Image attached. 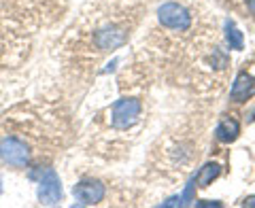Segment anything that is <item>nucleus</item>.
I'll return each mask as SVG.
<instances>
[{"mask_svg": "<svg viewBox=\"0 0 255 208\" xmlns=\"http://www.w3.org/2000/svg\"><path fill=\"white\" fill-rule=\"evenodd\" d=\"M140 102L134 98H122L113 104V113H111V121L117 130H128L138 121L140 115Z\"/></svg>", "mask_w": 255, "mask_h": 208, "instance_id": "nucleus-1", "label": "nucleus"}, {"mask_svg": "<svg viewBox=\"0 0 255 208\" xmlns=\"http://www.w3.org/2000/svg\"><path fill=\"white\" fill-rule=\"evenodd\" d=\"M157 19L162 26L170 28V30H187L191 26V15L185 6H181L177 2H164L157 9Z\"/></svg>", "mask_w": 255, "mask_h": 208, "instance_id": "nucleus-2", "label": "nucleus"}, {"mask_svg": "<svg viewBox=\"0 0 255 208\" xmlns=\"http://www.w3.org/2000/svg\"><path fill=\"white\" fill-rule=\"evenodd\" d=\"M0 157H2V162L15 168H23L30 162V149L26 142L15 138V136H4L0 140Z\"/></svg>", "mask_w": 255, "mask_h": 208, "instance_id": "nucleus-3", "label": "nucleus"}, {"mask_svg": "<svg viewBox=\"0 0 255 208\" xmlns=\"http://www.w3.org/2000/svg\"><path fill=\"white\" fill-rule=\"evenodd\" d=\"M38 200L45 206H53L62 200V183L58 179L53 168H47L41 172V181H38Z\"/></svg>", "mask_w": 255, "mask_h": 208, "instance_id": "nucleus-4", "label": "nucleus"}, {"mask_svg": "<svg viewBox=\"0 0 255 208\" xmlns=\"http://www.w3.org/2000/svg\"><path fill=\"white\" fill-rule=\"evenodd\" d=\"M73 194L77 198V202L79 204H83V206H94V204H98L105 200V194H107V189L105 185H102L100 181H81V183H77L75 189H73Z\"/></svg>", "mask_w": 255, "mask_h": 208, "instance_id": "nucleus-5", "label": "nucleus"}, {"mask_svg": "<svg viewBox=\"0 0 255 208\" xmlns=\"http://www.w3.org/2000/svg\"><path fill=\"white\" fill-rule=\"evenodd\" d=\"M96 47L102 51H111V49H117V47H122L126 45L128 41V36H126V32L122 30H117V28H102L96 32Z\"/></svg>", "mask_w": 255, "mask_h": 208, "instance_id": "nucleus-6", "label": "nucleus"}, {"mask_svg": "<svg viewBox=\"0 0 255 208\" xmlns=\"http://www.w3.org/2000/svg\"><path fill=\"white\" fill-rule=\"evenodd\" d=\"M232 100L236 102H245V100H249L251 96L255 94V79L249 75V73H241L236 77V81L232 85Z\"/></svg>", "mask_w": 255, "mask_h": 208, "instance_id": "nucleus-7", "label": "nucleus"}, {"mask_svg": "<svg viewBox=\"0 0 255 208\" xmlns=\"http://www.w3.org/2000/svg\"><path fill=\"white\" fill-rule=\"evenodd\" d=\"M238 134H241V125H238L236 119H221L219 125H217V138L221 142H232L238 138Z\"/></svg>", "mask_w": 255, "mask_h": 208, "instance_id": "nucleus-8", "label": "nucleus"}, {"mask_svg": "<svg viewBox=\"0 0 255 208\" xmlns=\"http://www.w3.org/2000/svg\"><path fill=\"white\" fill-rule=\"evenodd\" d=\"M219 172H221V166L215 164V162H209V164H204L200 170H198V174L194 177V181H196L198 187H209L211 183L219 177Z\"/></svg>", "mask_w": 255, "mask_h": 208, "instance_id": "nucleus-9", "label": "nucleus"}, {"mask_svg": "<svg viewBox=\"0 0 255 208\" xmlns=\"http://www.w3.org/2000/svg\"><path fill=\"white\" fill-rule=\"evenodd\" d=\"M226 41H228V45H230V49L241 51L243 47H245V36H243V32L236 28V23H234L232 19L226 21Z\"/></svg>", "mask_w": 255, "mask_h": 208, "instance_id": "nucleus-10", "label": "nucleus"}, {"mask_svg": "<svg viewBox=\"0 0 255 208\" xmlns=\"http://www.w3.org/2000/svg\"><path fill=\"white\" fill-rule=\"evenodd\" d=\"M194 187H196V181L191 179V181L187 183L185 191H183L181 196H177V198H170L168 202H164L162 206H185L187 202H194Z\"/></svg>", "mask_w": 255, "mask_h": 208, "instance_id": "nucleus-11", "label": "nucleus"}, {"mask_svg": "<svg viewBox=\"0 0 255 208\" xmlns=\"http://www.w3.org/2000/svg\"><path fill=\"white\" fill-rule=\"evenodd\" d=\"M245 206H255V196L247 198V200H245Z\"/></svg>", "mask_w": 255, "mask_h": 208, "instance_id": "nucleus-12", "label": "nucleus"}, {"mask_svg": "<svg viewBox=\"0 0 255 208\" xmlns=\"http://www.w3.org/2000/svg\"><path fill=\"white\" fill-rule=\"evenodd\" d=\"M247 6H249V11L255 15V0H249V2H247Z\"/></svg>", "mask_w": 255, "mask_h": 208, "instance_id": "nucleus-13", "label": "nucleus"}, {"mask_svg": "<svg viewBox=\"0 0 255 208\" xmlns=\"http://www.w3.org/2000/svg\"><path fill=\"white\" fill-rule=\"evenodd\" d=\"M198 206H221V204L219 202H200Z\"/></svg>", "mask_w": 255, "mask_h": 208, "instance_id": "nucleus-14", "label": "nucleus"}, {"mask_svg": "<svg viewBox=\"0 0 255 208\" xmlns=\"http://www.w3.org/2000/svg\"><path fill=\"white\" fill-rule=\"evenodd\" d=\"M0 194H2V183H0Z\"/></svg>", "mask_w": 255, "mask_h": 208, "instance_id": "nucleus-15", "label": "nucleus"}]
</instances>
